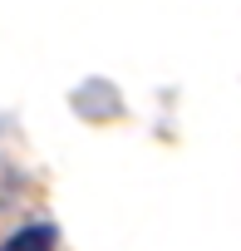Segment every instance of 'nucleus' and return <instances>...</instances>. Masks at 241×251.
Listing matches in <instances>:
<instances>
[{"mask_svg":"<svg viewBox=\"0 0 241 251\" xmlns=\"http://www.w3.org/2000/svg\"><path fill=\"white\" fill-rule=\"evenodd\" d=\"M5 251H49V231H20Z\"/></svg>","mask_w":241,"mask_h":251,"instance_id":"obj_1","label":"nucleus"}]
</instances>
